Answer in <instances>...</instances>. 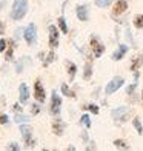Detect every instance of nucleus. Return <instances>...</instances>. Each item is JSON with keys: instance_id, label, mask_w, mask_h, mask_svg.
I'll use <instances>...</instances> for the list:
<instances>
[{"instance_id": "obj_1", "label": "nucleus", "mask_w": 143, "mask_h": 151, "mask_svg": "<svg viewBox=\"0 0 143 151\" xmlns=\"http://www.w3.org/2000/svg\"><path fill=\"white\" fill-rule=\"evenodd\" d=\"M28 9H29L28 0H14L9 9V19L14 20V22H20V20H23L26 17Z\"/></svg>"}, {"instance_id": "obj_2", "label": "nucleus", "mask_w": 143, "mask_h": 151, "mask_svg": "<svg viewBox=\"0 0 143 151\" xmlns=\"http://www.w3.org/2000/svg\"><path fill=\"white\" fill-rule=\"evenodd\" d=\"M19 131H20V134H22V139H23V143H25V148L26 150L36 148L37 140L34 139L32 127L29 125V123H20V125H19Z\"/></svg>"}, {"instance_id": "obj_3", "label": "nucleus", "mask_w": 143, "mask_h": 151, "mask_svg": "<svg viewBox=\"0 0 143 151\" xmlns=\"http://www.w3.org/2000/svg\"><path fill=\"white\" fill-rule=\"evenodd\" d=\"M131 113H132V108L128 106V105H122L117 108H112L111 109V117L112 120L119 122V123H126L131 117Z\"/></svg>"}, {"instance_id": "obj_4", "label": "nucleus", "mask_w": 143, "mask_h": 151, "mask_svg": "<svg viewBox=\"0 0 143 151\" xmlns=\"http://www.w3.org/2000/svg\"><path fill=\"white\" fill-rule=\"evenodd\" d=\"M89 45H91V54L94 59H100L106 52V46L97 34H91L89 36Z\"/></svg>"}, {"instance_id": "obj_5", "label": "nucleus", "mask_w": 143, "mask_h": 151, "mask_svg": "<svg viewBox=\"0 0 143 151\" xmlns=\"http://www.w3.org/2000/svg\"><path fill=\"white\" fill-rule=\"evenodd\" d=\"M123 85H125V77H122V76H114V77L105 85L103 94L106 97L108 96H112L114 93H117L120 88H123Z\"/></svg>"}, {"instance_id": "obj_6", "label": "nucleus", "mask_w": 143, "mask_h": 151, "mask_svg": "<svg viewBox=\"0 0 143 151\" xmlns=\"http://www.w3.org/2000/svg\"><path fill=\"white\" fill-rule=\"evenodd\" d=\"M23 40L28 46H36L39 40V32H37V25L36 23H28L23 31Z\"/></svg>"}, {"instance_id": "obj_7", "label": "nucleus", "mask_w": 143, "mask_h": 151, "mask_svg": "<svg viewBox=\"0 0 143 151\" xmlns=\"http://www.w3.org/2000/svg\"><path fill=\"white\" fill-rule=\"evenodd\" d=\"M60 29L57 25H49L48 26V45L51 50H56L60 45Z\"/></svg>"}, {"instance_id": "obj_8", "label": "nucleus", "mask_w": 143, "mask_h": 151, "mask_svg": "<svg viewBox=\"0 0 143 151\" xmlns=\"http://www.w3.org/2000/svg\"><path fill=\"white\" fill-rule=\"evenodd\" d=\"M62 96H60L57 93V90H52L51 93V105H49V113L54 116V117H57V116H60V113H62Z\"/></svg>"}, {"instance_id": "obj_9", "label": "nucleus", "mask_w": 143, "mask_h": 151, "mask_svg": "<svg viewBox=\"0 0 143 151\" xmlns=\"http://www.w3.org/2000/svg\"><path fill=\"white\" fill-rule=\"evenodd\" d=\"M32 96L34 99H36L37 102H40V104H45L46 102V90H45V85L42 83V80L37 79L36 82H34V88H32Z\"/></svg>"}, {"instance_id": "obj_10", "label": "nucleus", "mask_w": 143, "mask_h": 151, "mask_svg": "<svg viewBox=\"0 0 143 151\" xmlns=\"http://www.w3.org/2000/svg\"><path fill=\"white\" fill-rule=\"evenodd\" d=\"M129 50H131V46H129L128 43H119L117 48L114 50V52L111 54V60H112V62H120V60H123L125 56L129 52Z\"/></svg>"}, {"instance_id": "obj_11", "label": "nucleus", "mask_w": 143, "mask_h": 151, "mask_svg": "<svg viewBox=\"0 0 143 151\" xmlns=\"http://www.w3.org/2000/svg\"><path fill=\"white\" fill-rule=\"evenodd\" d=\"M76 17L77 20H80V22H88L91 17V9H89V5H77L76 6Z\"/></svg>"}, {"instance_id": "obj_12", "label": "nucleus", "mask_w": 143, "mask_h": 151, "mask_svg": "<svg viewBox=\"0 0 143 151\" xmlns=\"http://www.w3.org/2000/svg\"><path fill=\"white\" fill-rule=\"evenodd\" d=\"M29 97H31V91H29V86L22 82V83L19 85V102L22 105H26L29 104Z\"/></svg>"}, {"instance_id": "obj_13", "label": "nucleus", "mask_w": 143, "mask_h": 151, "mask_svg": "<svg viewBox=\"0 0 143 151\" xmlns=\"http://www.w3.org/2000/svg\"><path fill=\"white\" fill-rule=\"evenodd\" d=\"M128 9H129V0H115V5L112 9V17L123 16Z\"/></svg>"}, {"instance_id": "obj_14", "label": "nucleus", "mask_w": 143, "mask_h": 151, "mask_svg": "<svg viewBox=\"0 0 143 151\" xmlns=\"http://www.w3.org/2000/svg\"><path fill=\"white\" fill-rule=\"evenodd\" d=\"M66 127H68V125H66V122H65L63 119H60L59 116L52 120V133L56 134V136H59V137H62V136L65 134Z\"/></svg>"}, {"instance_id": "obj_15", "label": "nucleus", "mask_w": 143, "mask_h": 151, "mask_svg": "<svg viewBox=\"0 0 143 151\" xmlns=\"http://www.w3.org/2000/svg\"><path fill=\"white\" fill-rule=\"evenodd\" d=\"M92 76H94V65H92L91 59H88L85 62V65H83V70H82V79L83 80H91Z\"/></svg>"}, {"instance_id": "obj_16", "label": "nucleus", "mask_w": 143, "mask_h": 151, "mask_svg": "<svg viewBox=\"0 0 143 151\" xmlns=\"http://www.w3.org/2000/svg\"><path fill=\"white\" fill-rule=\"evenodd\" d=\"M65 65H66V73H68V77H69V82H74V79H76V76H77V71H79L77 65L71 60H66Z\"/></svg>"}, {"instance_id": "obj_17", "label": "nucleus", "mask_w": 143, "mask_h": 151, "mask_svg": "<svg viewBox=\"0 0 143 151\" xmlns=\"http://www.w3.org/2000/svg\"><path fill=\"white\" fill-rule=\"evenodd\" d=\"M25 65H31V57L28 56H23L20 60H17L16 63H14V70L17 74H22L23 70H25Z\"/></svg>"}, {"instance_id": "obj_18", "label": "nucleus", "mask_w": 143, "mask_h": 151, "mask_svg": "<svg viewBox=\"0 0 143 151\" xmlns=\"http://www.w3.org/2000/svg\"><path fill=\"white\" fill-rule=\"evenodd\" d=\"M57 26H59L60 32L65 34V36H66L68 32H69V26H68V22H66V17H65V16L57 17Z\"/></svg>"}, {"instance_id": "obj_19", "label": "nucleus", "mask_w": 143, "mask_h": 151, "mask_svg": "<svg viewBox=\"0 0 143 151\" xmlns=\"http://www.w3.org/2000/svg\"><path fill=\"white\" fill-rule=\"evenodd\" d=\"M143 66V57H142V54L137 57H134L131 60V65H129V70H131V73H135V71H139L140 68Z\"/></svg>"}, {"instance_id": "obj_20", "label": "nucleus", "mask_w": 143, "mask_h": 151, "mask_svg": "<svg viewBox=\"0 0 143 151\" xmlns=\"http://www.w3.org/2000/svg\"><path fill=\"white\" fill-rule=\"evenodd\" d=\"M56 60H57V54H56V51H54V50H51V51L45 56V59H43V62H42V65H43V68H48L51 63H54Z\"/></svg>"}, {"instance_id": "obj_21", "label": "nucleus", "mask_w": 143, "mask_h": 151, "mask_svg": "<svg viewBox=\"0 0 143 151\" xmlns=\"http://www.w3.org/2000/svg\"><path fill=\"white\" fill-rule=\"evenodd\" d=\"M60 93H62V96H66V97H71V99H76L77 97L76 93L71 90V86L68 85V83H62V85H60Z\"/></svg>"}, {"instance_id": "obj_22", "label": "nucleus", "mask_w": 143, "mask_h": 151, "mask_svg": "<svg viewBox=\"0 0 143 151\" xmlns=\"http://www.w3.org/2000/svg\"><path fill=\"white\" fill-rule=\"evenodd\" d=\"M29 120H31V116L25 114L23 111L16 113V116H14V123H17V125H20V123H29Z\"/></svg>"}, {"instance_id": "obj_23", "label": "nucleus", "mask_w": 143, "mask_h": 151, "mask_svg": "<svg viewBox=\"0 0 143 151\" xmlns=\"http://www.w3.org/2000/svg\"><path fill=\"white\" fill-rule=\"evenodd\" d=\"M79 123H80V125L82 127H83V128H86V129H89L91 127H92V120H91V116L89 114H82L80 116V119H79Z\"/></svg>"}, {"instance_id": "obj_24", "label": "nucleus", "mask_w": 143, "mask_h": 151, "mask_svg": "<svg viewBox=\"0 0 143 151\" xmlns=\"http://www.w3.org/2000/svg\"><path fill=\"white\" fill-rule=\"evenodd\" d=\"M125 39H126L128 45H131V48H137V43H135V39H134V34H132V31H131L129 26H126V29H125Z\"/></svg>"}, {"instance_id": "obj_25", "label": "nucleus", "mask_w": 143, "mask_h": 151, "mask_svg": "<svg viewBox=\"0 0 143 151\" xmlns=\"http://www.w3.org/2000/svg\"><path fill=\"white\" fill-rule=\"evenodd\" d=\"M112 145H114V148H117V150H123V151L131 150V145H128V142L123 140V139H115L112 142Z\"/></svg>"}, {"instance_id": "obj_26", "label": "nucleus", "mask_w": 143, "mask_h": 151, "mask_svg": "<svg viewBox=\"0 0 143 151\" xmlns=\"http://www.w3.org/2000/svg\"><path fill=\"white\" fill-rule=\"evenodd\" d=\"M131 123H132V127H134V129H135V133H137L139 136H143V123H142V120H140V117H132V120H131Z\"/></svg>"}, {"instance_id": "obj_27", "label": "nucleus", "mask_w": 143, "mask_h": 151, "mask_svg": "<svg viewBox=\"0 0 143 151\" xmlns=\"http://www.w3.org/2000/svg\"><path fill=\"white\" fill-rule=\"evenodd\" d=\"M82 109H85V111L91 113V114H94V116H97V114L100 113V106H99L97 104H86V105L82 106Z\"/></svg>"}, {"instance_id": "obj_28", "label": "nucleus", "mask_w": 143, "mask_h": 151, "mask_svg": "<svg viewBox=\"0 0 143 151\" xmlns=\"http://www.w3.org/2000/svg\"><path fill=\"white\" fill-rule=\"evenodd\" d=\"M16 48L14 45H8V48H6V51L3 52L5 54V62H12L14 60V51H16Z\"/></svg>"}, {"instance_id": "obj_29", "label": "nucleus", "mask_w": 143, "mask_h": 151, "mask_svg": "<svg viewBox=\"0 0 143 151\" xmlns=\"http://www.w3.org/2000/svg\"><path fill=\"white\" fill-rule=\"evenodd\" d=\"M42 105L43 104H40V102H34V104H31L29 105V114L31 116H37V114H40L42 113Z\"/></svg>"}, {"instance_id": "obj_30", "label": "nucleus", "mask_w": 143, "mask_h": 151, "mask_svg": "<svg viewBox=\"0 0 143 151\" xmlns=\"http://www.w3.org/2000/svg\"><path fill=\"white\" fill-rule=\"evenodd\" d=\"M112 2L114 0H94V5L100 9H105V8H108V6H111Z\"/></svg>"}, {"instance_id": "obj_31", "label": "nucleus", "mask_w": 143, "mask_h": 151, "mask_svg": "<svg viewBox=\"0 0 143 151\" xmlns=\"http://www.w3.org/2000/svg\"><path fill=\"white\" fill-rule=\"evenodd\" d=\"M132 25H134V28H137V29H143V12H142V14H137L134 17Z\"/></svg>"}, {"instance_id": "obj_32", "label": "nucleus", "mask_w": 143, "mask_h": 151, "mask_svg": "<svg viewBox=\"0 0 143 151\" xmlns=\"http://www.w3.org/2000/svg\"><path fill=\"white\" fill-rule=\"evenodd\" d=\"M23 31H25L23 26H19V28H16V29H14V36H12V37H14V39L17 40V42H20V40L23 39Z\"/></svg>"}, {"instance_id": "obj_33", "label": "nucleus", "mask_w": 143, "mask_h": 151, "mask_svg": "<svg viewBox=\"0 0 143 151\" xmlns=\"http://www.w3.org/2000/svg\"><path fill=\"white\" fill-rule=\"evenodd\" d=\"M6 150H9V151H20V150H22V145H20L19 142H9L8 145H6Z\"/></svg>"}, {"instance_id": "obj_34", "label": "nucleus", "mask_w": 143, "mask_h": 151, "mask_svg": "<svg viewBox=\"0 0 143 151\" xmlns=\"http://www.w3.org/2000/svg\"><path fill=\"white\" fill-rule=\"evenodd\" d=\"M9 123H11V119H9L8 114L6 113L0 114V125H9Z\"/></svg>"}, {"instance_id": "obj_35", "label": "nucleus", "mask_w": 143, "mask_h": 151, "mask_svg": "<svg viewBox=\"0 0 143 151\" xmlns=\"http://www.w3.org/2000/svg\"><path fill=\"white\" fill-rule=\"evenodd\" d=\"M6 48H8V39L5 37H0V54L6 51Z\"/></svg>"}, {"instance_id": "obj_36", "label": "nucleus", "mask_w": 143, "mask_h": 151, "mask_svg": "<svg viewBox=\"0 0 143 151\" xmlns=\"http://www.w3.org/2000/svg\"><path fill=\"white\" fill-rule=\"evenodd\" d=\"M85 150H86V151H92V150H97V143H95L94 140H89V142H88V145L85 147Z\"/></svg>"}, {"instance_id": "obj_37", "label": "nucleus", "mask_w": 143, "mask_h": 151, "mask_svg": "<svg viewBox=\"0 0 143 151\" xmlns=\"http://www.w3.org/2000/svg\"><path fill=\"white\" fill-rule=\"evenodd\" d=\"M12 111H14V113H22V111H23L22 104H20V102H16V104L12 105Z\"/></svg>"}, {"instance_id": "obj_38", "label": "nucleus", "mask_w": 143, "mask_h": 151, "mask_svg": "<svg viewBox=\"0 0 143 151\" xmlns=\"http://www.w3.org/2000/svg\"><path fill=\"white\" fill-rule=\"evenodd\" d=\"M80 137H82V140H83L85 143H88V142H89V136H88V129H86V128L83 129V131H82Z\"/></svg>"}, {"instance_id": "obj_39", "label": "nucleus", "mask_w": 143, "mask_h": 151, "mask_svg": "<svg viewBox=\"0 0 143 151\" xmlns=\"http://www.w3.org/2000/svg\"><path fill=\"white\" fill-rule=\"evenodd\" d=\"M5 31H6V25H5V22L0 20V37L5 36Z\"/></svg>"}, {"instance_id": "obj_40", "label": "nucleus", "mask_w": 143, "mask_h": 151, "mask_svg": "<svg viewBox=\"0 0 143 151\" xmlns=\"http://www.w3.org/2000/svg\"><path fill=\"white\" fill-rule=\"evenodd\" d=\"M100 91H102V88H95V91H92V97H94V99H99V97H100V96H99Z\"/></svg>"}, {"instance_id": "obj_41", "label": "nucleus", "mask_w": 143, "mask_h": 151, "mask_svg": "<svg viewBox=\"0 0 143 151\" xmlns=\"http://www.w3.org/2000/svg\"><path fill=\"white\" fill-rule=\"evenodd\" d=\"M6 3H8V0H2V2H0V11H3V8L6 6Z\"/></svg>"}, {"instance_id": "obj_42", "label": "nucleus", "mask_w": 143, "mask_h": 151, "mask_svg": "<svg viewBox=\"0 0 143 151\" xmlns=\"http://www.w3.org/2000/svg\"><path fill=\"white\" fill-rule=\"evenodd\" d=\"M45 56H46V54H45L43 51H42V52H39V59H40V60H42V62H43V59H45Z\"/></svg>"}, {"instance_id": "obj_43", "label": "nucleus", "mask_w": 143, "mask_h": 151, "mask_svg": "<svg viewBox=\"0 0 143 151\" xmlns=\"http://www.w3.org/2000/svg\"><path fill=\"white\" fill-rule=\"evenodd\" d=\"M66 150H68V151H76V147H74V145H69Z\"/></svg>"}, {"instance_id": "obj_44", "label": "nucleus", "mask_w": 143, "mask_h": 151, "mask_svg": "<svg viewBox=\"0 0 143 151\" xmlns=\"http://www.w3.org/2000/svg\"><path fill=\"white\" fill-rule=\"evenodd\" d=\"M142 102H143V91H142Z\"/></svg>"}, {"instance_id": "obj_45", "label": "nucleus", "mask_w": 143, "mask_h": 151, "mask_svg": "<svg viewBox=\"0 0 143 151\" xmlns=\"http://www.w3.org/2000/svg\"><path fill=\"white\" fill-rule=\"evenodd\" d=\"M142 57H143V51H142Z\"/></svg>"}]
</instances>
